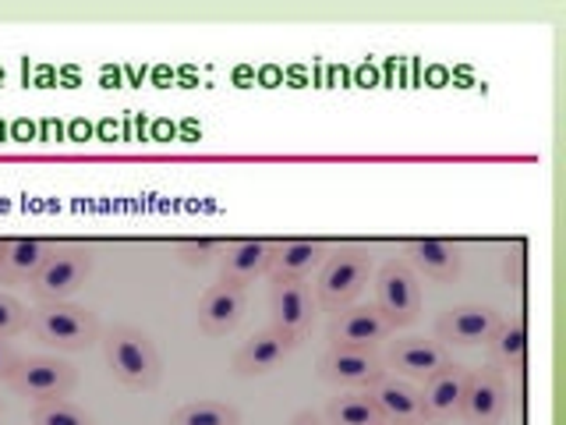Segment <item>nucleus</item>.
<instances>
[{
	"mask_svg": "<svg viewBox=\"0 0 566 425\" xmlns=\"http://www.w3.org/2000/svg\"><path fill=\"white\" fill-rule=\"evenodd\" d=\"M371 273H376V262H371V248L365 245H333L329 256L323 259V266L315 270V305L323 312H340L347 305L358 301V294L368 288Z\"/></svg>",
	"mask_w": 566,
	"mask_h": 425,
	"instance_id": "nucleus-1",
	"label": "nucleus"
},
{
	"mask_svg": "<svg viewBox=\"0 0 566 425\" xmlns=\"http://www.w3.org/2000/svg\"><path fill=\"white\" fill-rule=\"evenodd\" d=\"M106 369L114 372V380L128 390H156L159 376H164V362L153 344V336L138 326L114 323L99 336Z\"/></svg>",
	"mask_w": 566,
	"mask_h": 425,
	"instance_id": "nucleus-2",
	"label": "nucleus"
},
{
	"mask_svg": "<svg viewBox=\"0 0 566 425\" xmlns=\"http://www.w3.org/2000/svg\"><path fill=\"white\" fill-rule=\"evenodd\" d=\"M29 330L35 333V341L64 354L96 348L103 336L99 315L88 305H78V301H40L32 309Z\"/></svg>",
	"mask_w": 566,
	"mask_h": 425,
	"instance_id": "nucleus-3",
	"label": "nucleus"
},
{
	"mask_svg": "<svg viewBox=\"0 0 566 425\" xmlns=\"http://www.w3.org/2000/svg\"><path fill=\"white\" fill-rule=\"evenodd\" d=\"M93 266H96L93 245L57 241L53 256L43 262V270L32 277L29 291H32L35 301H71V294H78L85 288Z\"/></svg>",
	"mask_w": 566,
	"mask_h": 425,
	"instance_id": "nucleus-4",
	"label": "nucleus"
},
{
	"mask_svg": "<svg viewBox=\"0 0 566 425\" xmlns=\"http://www.w3.org/2000/svg\"><path fill=\"white\" fill-rule=\"evenodd\" d=\"M8 386L32 404L57 401V397H71V390L78 386V369L57 359V354H22L18 365L11 369Z\"/></svg>",
	"mask_w": 566,
	"mask_h": 425,
	"instance_id": "nucleus-5",
	"label": "nucleus"
},
{
	"mask_svg": "<svg viewBox=\"0 0 566 425\" xmlns=\"http://www.w3.org/2000/svg\"><path fill=\"white\" fill-rule=\"evenodd\" d=\"M371 288H376V309L389 319V326H411L421 315V277L403 259H386L376 273H371Z\"/></svg>",
	"mask_w": 566,
	"mask_h": 425,
	"instance_id": "nucleus-6",
	"label": "nucleus"
},
{
	"mask_svg": "<svg viewBox=\"0 0 566 425\" xmlns=\"http://www.w3.org/2000/svg\"><path fill=\"white\" fill-rule=\"evenodd\" d=\"M386 376L379 348H326L318 354V380L336 390H368Z\"/></svg>",
	"mask_w": 566,
	"mask_h": 425,
	"instance_id": "nucleus-7",
	"label": "nucleus"
},
{
	"mask_svg": "<svg viewBox=\"0 0 566 425\" xmlns=\"http://www.w3.org/2000/svg\"><path fill=\"white\" fill-rule=\"evenodd\" d=\"M510 415V383L503 372L492 365L471 369L464 401H460V418L468 425H503Z\"/></svg>",
	"mask_w": 566,
	"mask_h": 425,
	"instance_id": "nucleus-8",
	"label": "nucleus"
},
{
	"mask_svg": "<svg viewBox=\"0 0 566 425\" xmlns=\"http://www.w3.org/2000/svg\"><path fill=\"white\" fill-rule=\"evenodd\" d=\"M315 294L308 280H276L270 277V326L291 341H305L315 319Z\"/></svg>",
	"mask_w": 566,
	"mask_h": 425,
	"instance_id": "nucleus-9",
	"label": "nucleus"
},
{
	"mask_svg": "<svg viewBox=\"0 0 566 425\" xmlns=\"http://www.w3.org/2000/svg\"><path fill=\"white\" fill-rule=\"evenodd\" d=\"M500 315H503L500 309L478 305V301H468V305H450V309H442L436 319V341L447 344V348H478L492 336Z\"/></svg>",
	"mask_w": 566,
	"mask_h": 425,
	"instance_id": "nucleus-10",
	"label": "nucleus"
},
{
	"mask_svg": "<svg viewBox=\"0 0 566 425\" xmlns=\"http://www.w3.org/2000/svg\"><path fill=\"white\" fill-rule=\"evenodd\" d=\"M389 333L394 326L376 305H347L329 315L326 348H379Z\"/></svg>",
	"mask_w": 566,
	"mask_h": 425,
	"instance_id": "nucleus-11",
	"label": "nucleus"
},
{
	"mask_svg": "<svg viewBox=\"0 0 566 425\" xmlns=\"http://www.w3.org/2000/svg\"><path fill=\"white\" fill-rule=\"evenodd\" d=\"M386 372H394L400 380H429L439 369H447L450 348L439 344L436 336H403V341H394L382 354Z\"/></svg>",
	"mask_w": 566,
	"mask_h": 425,
	"instance_id": "nucleus-12",
	"label": "nucleus"
},
{
	"mask_svg": "<svg viewBox=\"0 0 566 425\" xmlns=\"http://www.w3.org/2000/svg\"><path fill=\"white\" fill-rule=\"evenodd\" d=\"M248 312V288L238 283H209L202 291L199 305H195V319H199V330L209 336H227L230 330H238V323Z\"/></svg>",
	"mask_w": 566,
	"mask_h": 425,
	"instance_id": "nucleus-13",
	"label": "nucleus"
},
{
	"mask_svg": "<svg viewBox=\"0 0 566 425\" xmlns=\"http://www.w3.org/2000/svg\"><path fill=\"white\" fill-rule=\"evenodd\" d=\"M297 348V341H291V336H283L280 330L273 326H262L255 330L248 341L234 351V362H230V369H234V376L241 380H255V376H270V372L287 359V354Z\"/></svg>",
	"mask_w": 566,
	"mask_h": 425,
	"instance_id": "nucleus-14",
	"label": "nucleus"
},
{
	"mask_svg": "<svg viewBox=\"0 0 566 425\" xmlns=\"http://www.w3.org/2000/svg\"><path fill=\"white\" fill-rule=\"evenodd\" d=\"M400 256L418 277H429L439 283L457 280L460 270H464V256H460V248L453 241H442V238H411V241L400 245Z\"/></svg>",
	"mask_w": 566,
	"mask_h": 425,
	"instance_id": "nucleus-15",
	"label": "nucleus"
},
{
	"mask_svg": "<svg viewBox=\"0 0 566 425\" xmlns=\"http://www.w3.org/2000/svg\"><path fill=\"white\" fill-rule=\"evenodd\" d=\"M371 404L379 407L386 425H424L421 415V390L411 380H400L394 372H386L368 386Z\"/></svg>",
	"mask_w": 566,
	"mask_h": 425,
	"instance_id": "nucleus-16",
	"label": "nucleus"
},
{
	"mask_svg": "<svg viewBox=\"0 0 566 425\" xmlns=\"http://www.w3.org/2000/svg\"><path fill=\"white\" fill-rule=\"evenodd\" d=\"M270 259H273V241L270 238L223 241V252H220V280L223 283H238V288H248L252 280L270 273Z\"/></svg>",
	"mask_w": 566,
	"mask_h": 425,
	"instance_id": "nucleus-17",
	"label": "nucleus"
},
{
	"mask_svg": "<svg viewBox=\"0 0 566 425\" xmlns=\"http://www.w3.org/2000/svg\"><path fill=\"white\" fill-rule=\"evenodd\" d=\"M468 372H471L468 365L450 362L447 369H439L436 376L424 380V386H421V415H424V422H447V418L460 415Z\"/></svg>",
	"mask_w": 566,
	"mask_h": 425,
	"instance_id": "nucleus-18",
	"label": "nucleus"
},
{
	"mask_svg": "<svg viewBox=\"0 0 566 425\" xmlns=\"http://www.w3.org/2000/svg\"><path fill=\"white\" fill-rule=\"evenodd\" d=\"M489 348V365L503 376H524L527 365V323L524 315H500L492 336L485 341Z\"/></svg>",
	"mask_w": 566,
	"mask_h": 425,
	"instance_id": "nucleus-19",
	"label": "nucleus"
},
{
	"mask_svg": "<svg viewBox=\"0 0 566 425\" xmlns=\"http://www.w3.org/2000/svg\"><path fill=\"white\" fill-rule=\"evenodd\" d=\"M326 241L318 238H283L273 241V259H270V277L276 280H308L323 259L329 256Z\"/></svg>",
	"mask_w": 566,
	"mask_h": 425,
	"instance_id": "nucleus-20",
	"label": "nucleus"
},
{
	"mask_svg": "<svg viewBox=\"0 0 566 425\" xmlns=\"http://www.w3.org/2000/svg\"><path fill=\"white\" fill-rule=\"evenodd\" d=\"M53 248L57 241L50 238H8L4 256H0V283H32Z\"/></svg>",
	"mask_w": 566,
	"mask_h": 425,
	"instance_id": "nucleus-21",
	"label": "nucleus"
},
{
	"mask_svg": "<svg viewBox=\"0 0 566 425\" xmlns=\"http://www.w3.org/2000/svg\"><path fill=\"white\" fill-rule=\"evenodd\" d=\"M323 422L326 425H386L379 407L371 404L368 390H340L336 397H329Z\"/></svg>",
	"mask_w": 566,
	"mask_h": 425,
	"instance_id": "nucleus-22",
	"label": "nucleus"
},
{
	"mask_svg": "<svg viewBox=\"0 0 566 425\" xmlns=\"http://www.w3.org/2000/svg\"><path fill=\"white\" fill-rule=\"evenodd\" d=\"M167 425H241V412L230 401L220 397H202L188 401L167 418Z\"/></svg>",
	"mask_w": 566,
	"mask_h": 425,
	"instance_id": "nucleus-23",
	"label": "nucleus"
},
{
	"mask_svg": "<svg viewBox=\"0 0 566 425\" xmlns=\"http://www.w3.org/2000/svg\"><path fill=\"white\" fill-rule=\"evenodd\" d=\"M32 425H96V418L71 397L32 404Z\"/></svg>",
	"mask_w": 566,
	"mask_h": 425,
	"instance_id": "nucleus-24",
	"label": "nucleus"
},
{
	"mask_svg": "<svg viewBox=\"0 0 566 425\" xmlns=\"http://www.w3.org/2000/svg\"><path fill=\"white\" fill-rule=\"evenodd\" d=\"M170 248L185 266H209L212 259H220L223 241L220 238H177Z\"/></svg>",
	"mask_w": 566,
	"mask_h": 425,
	"instance_id": "nucleus-25",
	"label": "nucleus"
},
{
	"mask_svg": "<svg viewBox=\"0 0 566 425\" xmlns=\"http://www.w3.org/2000/svg\"><path fill=\"white\" fill-rule=\"evenodd\" d=\"M29 319H32V312L22 305V301L0 291V341H11V336L29 330Z\"/></svg>",
	"mask_w": 566,
	"mask_h": 425,
	"instance_id": "nucleus-26",
	"label": "nucleus"
},
{
	"mask_svg": "<svg viewBox=\"0 0 566 425\" xmlns=\"http://www.w3.org/2000/svg\"><path fill=\"white\" fill-rule=\"evenodd\" d=\"M18 359H22V354L11 348V341H0V383H8V376H11V369L18 365Z\"/></svg>",
	"mask_w": 566,
	"mask_h": 425,
	"instance_id": "nucleus-27",
	"label": "nucleus"
},
{
	"mask_svg": "<svg viewBox=\"0 0 566 425\" xmlns=\"http://www.w3.org/2000/svg\"><path fill=\"white\" fill-rule=\"evenodd\" d=\"M291 425H326V422H323V415H318V412L305 407V412H297V415L291 418Z\"/></svg>",
	"mask_w": 566,
	"mask_h": 425,
	"instance_id": "nucleus-28",
	"label": "nucleus"
},
{
	"mask_svg": "<svg viewBox=\"0 0 566 425\" xmlns=\"http://www.w3.org/2000/svg\"><path fill=\"white\" fill-rule=\"evenodd\" d=\"M4 245H8V238H0V256H4Z\"/></svg>",
	"mask_w": 566,
	"mask_h": 425,
	"instance_id": "nucleus-29",
	"label": "nucleus"
},
{
	"mask_svg": "<svg viewBox=\"0 0 566 425\" xmlns=\"http://www.w3.org/2000/svg\"><path fill=\"white\" fill-rule=\"evenodd\" d=\"M0 415H4V401H0Z\"/></svg>",
	"mask_w": 566,
	"mask_h": 425,
	"instance_id": "nucleus-30",
	"label": "nucleus"
}]
</instances>
